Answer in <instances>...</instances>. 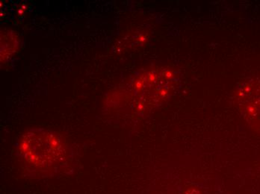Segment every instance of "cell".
Returning <instances> with one entry per match:
<instances>
[{
    "mask_svg": "<svg viewBox=\"0 0 260 194\" xmlns=\"http://www.w3.org/2000/svg\"><path fill=\"white\" fill-rule=\"evenodd\" d=\"M25 173L34 179L52 178L69 170L72 151L57 132L44 129L26 131L17 144Z\"/></svg>",
    "mask_w": 260,
    "mask_h": 194,
    "instance_id": "obj_1",
    "label": "cell"
},
{
    "mask_svg": "<svg viewBox=\"0 0 260 194\" xmlns=\"http://www.w3.org/2000/svg\"><path fill=\"white\" fill-rule=\"evenodd\" d=\"M238 104L244 118L253 129H260V79L249 80L239 88Z\"/></svg>",
    "mask_w": 260,
    "mask_h": 194,
    "instance_id": "obj_2",
    "label": "cell"
}]
</instances>
